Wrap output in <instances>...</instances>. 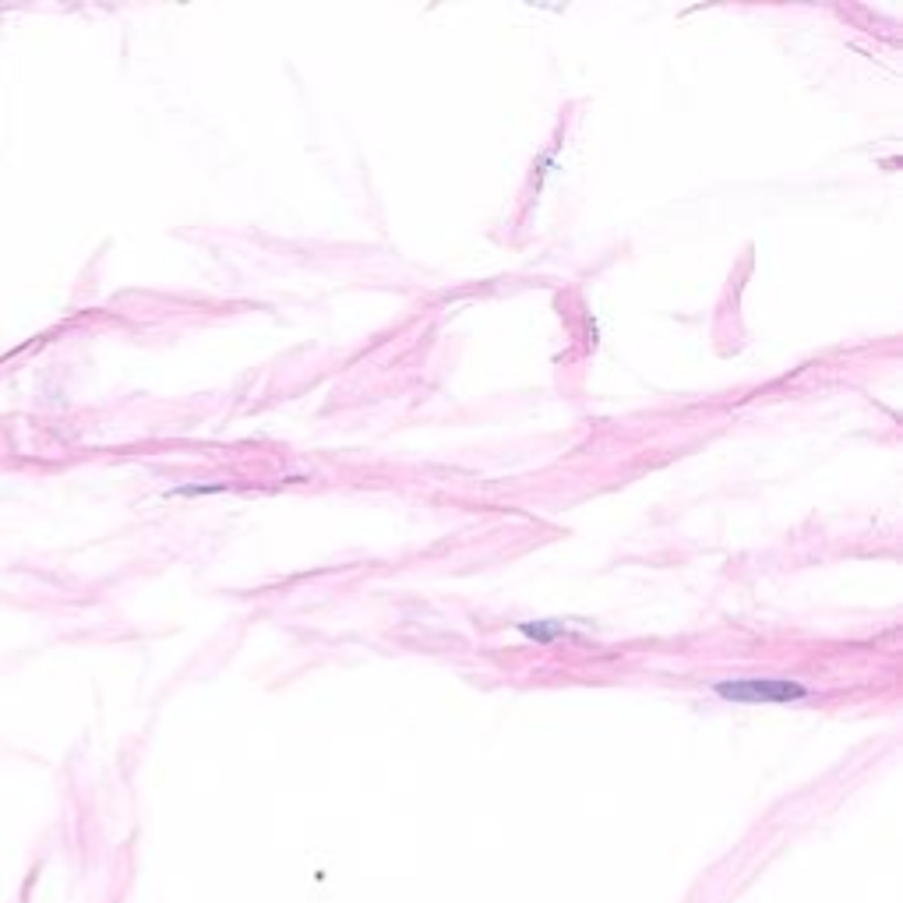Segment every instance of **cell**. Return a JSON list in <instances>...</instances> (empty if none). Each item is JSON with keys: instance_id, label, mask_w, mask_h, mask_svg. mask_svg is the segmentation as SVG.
<instances>
[{"instance_id": "obj_1", "label": "cell", "mask_w": 903, "mask_h": 903, "mask_svg": "<svg viewBox=\"0 0 903 903\" xmlns=\"http://www.w3.org/2000/svg\"><path fill=\"white\" fill-rule=\"evenodd\" d=\"M717 695L731 702H791L805 699L808 688L780 678H745V681H720Z\"/></svg>"}]
</instances>
